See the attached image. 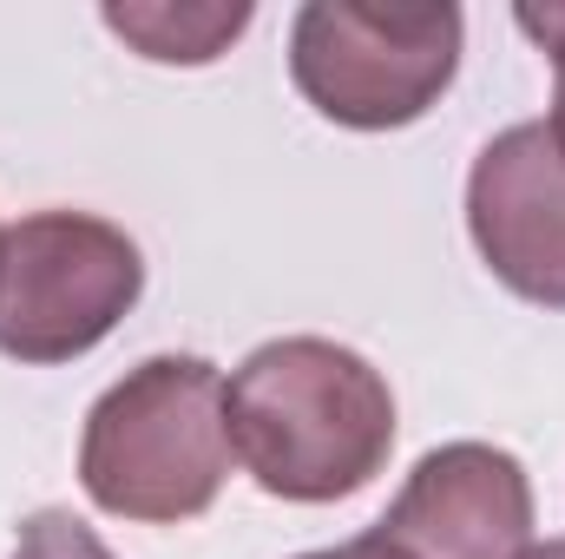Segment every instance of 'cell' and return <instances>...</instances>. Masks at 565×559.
<instances>
[{"mask_svg": "<svg viewBox=\"0 0 565 559\" xmlns=\"http://www.w3.org/2000/svg\"><path fill=\"white\" fill-rule=\"evenodd\" d=\"M224 421L244 474L296 507L362 494L395 454L388 376L329 336H277L250 349L224 382Z\"/></svg>", "mask_w": 565, "mask_h": 559, "instance_id": "obj_1", "label": "cell"}, {"mask_svg": "<svg viewBox=\"0 0 565 559\" xmlns=\"http://www.w3.org/2000/svg\"><path fill=\"white\" fill-rule=\"evenodd\" d=\"M231 481L224 376L204 356H145L79 428V487L99 514L178 527L217 507Z\"/></svg>", "mask_w": 565, "mask_h": 559, "instance_id": "obj_2", "label": "cell"}, {"mask_svg": "<svg viewBox=\"0 0 565 559\" xmlns=\"http://www.w3.org/2000/svg\"><path fill=\"white\" fill-rule=\"evenodd\" d=\"M460 46L454 0H309L289 20V80L329 126L402 133L440 106Z\"/></svg>", "mask_w": 565, "mask_h": 559, "instance_id": "obj_3", "label": "cell"}, {"mask_svg": "<svg viewBox=\"0 0 565 559\" xmlns=\"http://www.w3.org/2000/svg\"><path fill=\"white\" fill-rule=\"evenodd\" d=\"M145 296L139 244L93 211L0 224V356L53 369L99 349Z\"/></svg>", "mask_w": 565, "mask_h": 559, "instance_id": "obj_4", "label": "cell"}, {"mask_svg": "<svg viewBox=\"0 0 565 559\" xmlns=\"http://www.w3.org/2000/svg\"><path fill=\"white\" fill-rule=\"evenodd\" d=\"M375 534L408 559H520L533 547V481L493 441L427 447Z\"/></svg>", "mask_w": 565, "mask_h": 559, "instance_id": "obj_5", "label": "cell"}, {"mask_svg": "<svg viewBox=\"0 0 565 559\" xmlns=\"http://www.w3.org/2000/svg\"><path fill=\"white\" fill-rule=\"evenodd\" d=\"M467 238L513 296L565 309V158L546 119L480 145L467 171Z\"/></svg>", "mask_w": 565, "mask_h": 559, "instance_id": "obj_6", "label": "cell"}, {"mask_svg": "<svg viewBox=\"0 0 565 559\" xmlns=\"http://www.w3.org/2000/svg\"><path fill=\"white\" fill-rule=\"evenodd\" d=\"M99 20L126 40V46H139V60H158V66H211L217 53H231V40H244V27H250V0H184V7H171V0H106L99 7Z\"/></svg>", "mask_w": 565, "mask_h": 559, "instance_id": "obj_7", "label": "cell"}, {"mask_svg": "<svg viewBox=\"0 0 565 559\" xmlns=\"http://www.w3.org/2000/svg\"><path fill=\"white\" fill-rule=\"evenodd\" d=\"M13 559H113V547H106L86 520H73L66 507H40V514L20 527Z\"/></svg>", "mask_w": 565, "mask_h": 559, "instance_id": "obj_8", "label": "cell"}, {"mask_svg": "<svg viewBox=\"0 0 565 559\" xmlns=\"http://www.w3.org/2000/svg\"><path fill=\"white\" fill-rule=\"evenodd\" d=\"M513 20H520V33L553 60V119H546V133H553V145H559V158H565V0L520 7Z\"/></svg>", "mask_w": 565, "mask_h": 559, "instance_id": "obj_9", "label": "cell"}, {"mask_svg": "<svg viewBox=\"0 0 565 559\" xmlns=\"http://www.w3.org/2000/svg\"><path fill=\"white\" fill-rule=\"evenodd\" d=\"M296 559H408L402 547H388L382 534H362V540H342V547H322V553H296Z\"/></svg>", "mask_w": 565, "mask_h": 559, "instance_id": "obj_10", "label": "cell"}, {"mask_svg": "<svg viewBox=\"0 0 565 559\" xmlns=\"http://www.w3.org/2000/svg\"><path fill=\"white\" fill-rule=\"evenodd\" d=\"M520 559H565V540H546V547H526Z\"/></svg>", "mask_w": 565, "mask_h": 559, "instance_id": "obj_11", "label": "cell"}]
</instances>
